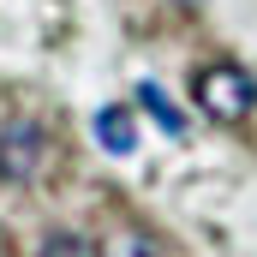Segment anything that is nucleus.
<instances>
[{
  "instance_id": "obj_1",
  "label": "nucleus",
  "mask_w": 257,
  "mask_h": 257,
  "mask_svg": "<svg viewBox=\"0 0 257 257\" xmlns=\"http://www.w3.org/2000/svg\"><path fill=\"white\" fill-rule=\"evenodd\" d=\"M192 96L215 126H245L251 108H257V78L233 60H209L192 72Z\"/></svg>"
},
{
  "instance_id": "obj_2",
  "label": "nucleus",
  "mask_w": 257,
  "mask_h": 257,
  "mask_svg": "<svg viewBox=\"0 0 257 257\" xmlns=\"http://www.w3.org/2000/svg\"><path fill=\"white\" fill-rule=\"evenodd\" d=\"M48 156V126L42 120H6L0 126V186H30Z\"/></svg>"
},
{
  "instance_id": "obj_3",
  "label": "nucleus",
  "mask_w": 257,
  "mask_h": 257,
  "mask_svg": "<svg viewBox=\"0 0 257 257\" xmlns=\"http://www.w3.org/2000/svg\"><path fill=\"white\" fill-rule=\"evenodd\" d=\"M102 257H162V239L138 221H120L108 239H102Z\"/></svg>"
},
{
  "instance_id": "obj_4",
  "label": "nucleus",
  "mask_w": 257,
  "mask_h": 257,
  "mask_svg": "<svg viewBox=\"0 0 257 257\" xmlns=\"http://www.w3.org/2000/svg\"><path fill=\"white\" fill-rule=\"evenodd\" d=\"M96 144H102L108 156H132L138 126H132V114H126V108H102V114H96Z\"/></svg>"
},
{
  "instance_id": "obj_5",
  "label": "nucleus",
  "mask_w": 257,
  "mask_h": 257,
  "mask_svg": "<svg viewBox=\"0 0 257 257\" xmlns=\"http://www.w3.org/2000/svg\"><path fill=\"white\" fill-rule=\"evenodd\" d=\"M138 102H144V108H150V114H156V120H162V132H174V138H180V132H186V120H180V108H174V102H168V90H162V84H156V78H150V84H138Z\"/></svg>"
},
{
  "instance_id": "obj_6",
  "label": "nucleus",
  "mask_w": 257,
  "mask_h": 257,
  "mask_svg": "<svg viewBox=\"0 0 257 257\" xmlns=\"http://www.w3.org/2000/svg\"><path fill=\"white\" fill-rule=\"evenodd\" d=\"M42 257H78V239H72V233H54V239L42 245Z\"/></svg>"
},
{
  "instance_id": "obj_7",
  "label": "nucleus",
  "mask_w": 257,
  "mask_h": 257,
  "mask_svg": "<svg viewBox=\"0 0 257 257\" xmlns=\"http://www.w3.org/2000/svg\"><path fill=\"white\" fill-rule=\"evenodd\" d=\"M0 257H12V239H6V233H0Z\"/></svg>"
}]
</instances>
